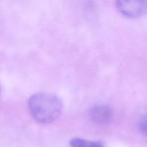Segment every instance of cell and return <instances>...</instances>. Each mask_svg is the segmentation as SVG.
I'll return each instance as SVG.
<instances>
[{
  "mask_svg": "<svg viewBox=\"0 0 147 147\" xmlns=\"http://www.w3.org/2000/svg\"><path fill=\"white\" fill-rule=\"evenodd\" d=\"M116 6L118 11L129 18L141 16L146 9V0H117Z\"/></svg>",
  "mask_w": 147,
  "mask_h": 147,
  "instance_id": "2",
  "label": "cell"
},
{
  "mask_svg": "<svg viewBox=\"0 0 147 147\" xmlns=\"http://www.w3.org/2000/svg\"><path fill=\"white\" fill-rule=\"evenodd\" d=\"M0 92H1V90H0Z\"/></svg>",
  "mask_w": 147,
  "mask_h": 147,
  "instance_id": "6",
  "label": "cell"
},
{
  "mask_svg": "<svg viewBox=\"0 0 147 147\" xmlns=\"http://www.w3.org/2000/svg\"><path fill=\"white\" fill-rule=\"evenodd\" d=\"M62 102L56 95L39 92L30 96L28 101L29 111L33 118L40 123H49L59 117L62 110Z\"/></svg>",
  "mask_w": 147,
  "mask_h": 147,
  "instance_id": "1",
  "label": "cell"
},
{
  "mask_svg": "<svg viewBox=\"0 0 147 147\" xmlns=\"http://www.w3.org/2000/svg\"><path fill=\"white\" fill-rule=\"evenodd\" d=\"M139 128L140 130L144 133L146 134V118L144 117L142 118L139 123Z\"/></svg>",
  "mask_w": 147,
  "mask_h": 147,
  "instance_id": "5",
  "label": "cell"
},
{
  "mask_svg": "<svg viewBox=\"0 0 147 147\" xmlns=\"http://www.w3.org/2000/svg\"><path fill=\"white\" fill-rule=\"evenodd\" d=\"M71 147H104L102 142L89 141L80 138H74L70 141Z\"/></svg>",
  "mask_w": 147,
  "mask_h": 147,
  "instance_id": "4",
  "label": "cell"
},
{
  "mask_svg": "<svg viewBox=\"0 0 147 147\" xmlns=\"http://www.w3.org/2000/svg\"><path fill=\"white\" fill-rule=\"evenodd\" d=\"M91 118L94 122L105 124L109 123L113 118L111 109L105 105L96 106L91 109L90 112Z\"/></svg>",
  "mask_w": 147,
  "mask_h": 147,
  "instance_id": "3",
  "label": "cell"
}]
</instances>
